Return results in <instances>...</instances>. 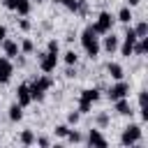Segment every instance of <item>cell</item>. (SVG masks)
I'll return each instance as SVG.
<instances>
[{
  "instance_id": "obj_10",
  "label": "cell",
  "mask_w": 148,
  "mask_h": 148,
  "mask_svg": "<svg viewBox=\"0 0 148 148\" xmlns=\"http://www.w3.org/2000/svg\"><path fill=\"white\" fill-rule=\"evenodd\" d=\"M16 99H18L21 106H28V104L32 102V97H30V88H28L25 83H21V86L16 88Z\"/></svg>"
},
{
  "instance_id": "obj_29",
  "label": "cell",
  "mask_w": 148,
  "mask_h": 148,
  "mask_svg": "<svg viewBox=\"0 0 148 148\" xmlns=\"http://www.w3.org/2000/svg\"><path fill=\"white\" fill-rule=\"evenodd\" d=\"M18 28H21V30H30V21H28V18H21V21H18Z\"/></svg>"
},
{
  "instance_id": "obj_14",
  "label": "cell",
  "mask_w": 148,
  "mask_h": 148,
  "mask_svg": "<svg viewBox=\"0 0 148 148\" xmlns=\"http://www.w3.org/2000/svg\"><path fill=\"white\" fill-rule=\"evenodd\" d=\"M148 51V37H139L136 42H134V49H132V53H136V56H143Z\"/></svg>"
},
{
  "instance_id": "obj_30",
  "label": "cell",
  "mask_w": 148,
  "mask_h": 148,
  "mask_svg": "<svg viewBox=\"0 0 148 148\" xmlns=\"http://www.w3.org/2000/svg\"><path fill=\"white\" fill-rule=\"evenodd\" d=\"M146 99H148V97H146V90H141V92H139V106H146Z\"/></svg>"
},
{
  "instance_id": "obj_32",
  "label": "cell",
  "mask_w": 148,
  "mask_h": 148,
  "mask_svg": "<svg viewBox=\"0 0 148 148\" xmlns=\"http://www.w3.org/2000/svg\"><path fill=\"white\" fill-rule=\"evenodd\" d=\"M97 123H99V125H106V123H109V116H106V113H99V116H97Z\"/></svg>"
},
{
  "instance_id": "obj_26",
  "label": "cell",
  "mask_w": 148,
  "mask_h": 148,
  "mask_svg": "<svg viewBox=\"0 0 148 148\" xmlns=\"http://www.w3.org/2000/svg\"><path fill=\"white\" fill-rule=\"evenodd\" d=\"M67 141H72V143H79V141H81V134L69 130V132H67Z\"/></svg>"
},
{
  "instance_id": "obj_17",
  "label": "cell",
  "mask_w": 148,
  "mask_h": 148,
  "mask_svg": "<svg viewBox=\"0 0 148 148\" xmlns=\"http://www.w3.org/2000/svg\"><path fill=\"white\" fill-rule=\"evenodd\" d=\"M116 111H118L120 116H132V109H130V102H127L125 97H120V99H116Z\"/></svg>"
},
{
  "instance_id": "obj_24",
  "label": "cell",
  "mask_w": 148,
  "mask_h": 148,
  "mask_svg": "<svg viewBox=\"0 0 148 148\" xmlns=\"http://www.w3.org/2000/svg\"><path fill=\"white\" fill-rule=\"evenodd\" d=\"M60 2H62L69 12H76V7H79V0H60Z\"/></svg>"
},
{
  "instance_id": "obj_33",
  "label": "cell",
  "mask_w": 148,
  "mask_h": 148,
  "mask_svg": "<svg viewBox=\"0 0 148 148\" xmlns=\"http://www.w3.org/2000/svg\"><path fill=\"white\" fill-rule=\"evenodd\" d=\"M5 37H7V28H5V25H0V42H2Z\"/></svg>"
},
{
  "instance_id": "obj_27",
  "label": "cell",
  "mask_w": 148,
  "mask_h": 148,
  "mask_svg": "<svg viewBox=\"0 0 148 148\" xmlns=\"http://www.w3.org/2000/svg\"><path fill=\"white\" fill-rule=\"evenodd\" d=\"M67 132H69L67 125H58V127H56V134H58V136H67Z\"/></svg>"
},
{
  "instance_id": "obj_8",
  "label": "cell",
  "mask_w": 148,
  "mask_h": 148,
  "mask_svg": "<svg viewBox=\"0 0 148 148\" xmlns=\"http://www.w3.org/2000/svg\"><path fill=\"white\" fill-rule=\"evenodd\" d=\"M5 7L18 12L21 16H28L30 14V0H5Z\"/></svg>"
},
{
  "instance_id": "obj_25",
  "label": "cell",
  "mask_w": 148,
  "mask_h": 148,
  "mask_svg": "<svg viewBox=\"0 0 148 148\" xmlns=\"http://www.w3.org/2000/svg\"><path fill=\"white\" fill-rule=\"evenodd\" d=\"M90 109H92V104H90V102H83V99H79V111H81V113H88Z\"/></svg>"
},
{
  "instance_id": "obj_5",
  "label": "cell",
  "mask_w": 148,
  "mask_h": 148,
  "mask_svg": "<svg viewBox=\"0 0 148 148\" xmlns=\"http://www.w3.org/2000/svg\"><path fill=\"white\" fill-rule=\"evenodd\" d=\"M139 37H136V32H134V28H130L127 32H125V39H123V44H120V53L123 56H132V49H134V42H136Z\"/></svg>"
},
{
  "instance_id": "obj_1",
  "label": "cell",
  "mask_w": 148,
  "mask_h": 148,
  "mask_svg": "<svg viewBox=\"0 0 148 148\" xmlns=\"http://www.w3.org/2000/svg\"><path fill=\"white\" fill-rule=\"evenodd\" d=\"M81 46H83V51H86L90 58H97V53H99V42H97V32L92 30V25H88V28L81 32Z\"/></svg>"
},
{
  "instance_id": "obj_3",
  "label": "cell",
  "mask_w": 148,
  "mask_h": 148,
  "mask_svg": "<svg viewBox=\"0 0 148 148\" xmlns=\"http://www.w3.org/2000/svg\"><path fill=\"white\" fill-rule=\"evenodd\" d=\"M141 141V127L139 125H127L123 130V136H120V143L123 146H134Z\"/></svg>"
},
{
  "instance_id": "obj_9",
  "label": "cell",
  "mask_w": 148,
  "mask_h": 148,
  "mask_svg": "<svg viewBox=\"0 0 148 148\" xmlns=\"http://www.w3.org/2000/svg\"><path fill=\"white\" fill-rule=\"evenodd\" d=\"M12 72H14V67H12L9 58H0V83H7L12 79Z\"/></svg>"
},
{
  "instance_id": "obj_12",
  "label": "cell",
  "mask_w": 148,
  "mask_h": 148,
  "mask_svg": "<svg viewBox=\"0 0 148 148\" xmlns=\"http://www.w3.org/2000/svg\"><path fill=\"white\" fill-rule=\"evenodd\" d=\"M88 143H90V146H102V148H104V146H106V139L99 134V130H90V134H88Z\"/></svg>"
},
{
  "instance_id": "obj_16",
  "label": "cell",
  "mask_w": 148,
  "mask_h": 148,
  "mask_svg": "<svg viewBox=\"0 0 148 148\" xmlns=\"http://www.w3.org/2000/svg\"><path fill=\"white\" fill-rule=\"evenodd\" d=\"M81 99L92 104V102H97V99H99V90H97V88H86V90L81 92Z\"/></svg>"
},
{
  "instance_id": "obj_28",
  "label": "cell",
  "mask_w": 148,
  "mask_h": 148,
  "mask_svg": "<svg viewBox=\"0 0 148 148\" xmlns=\"http://www.w3.org/2000/svg\"><path fill=\"white\" fill-rule=\"evenodd\" d=\"M46 51H49V53H58V42H56V39H51V42H49V46H46Z\"/></svg>"
},
{
  "instance_id": "obj_13",
  "label": "cell",
  "mask_w": 148,
  "mask_h": 148,
  "mask_svg": "<svg viewBox=\"0 0 148 148\" xmlns=\"http://www.w3.org/2000/svg\"><path fill=\"white\" fill-rule=\"evenodd\" d=\"M116 49H118V37H116V35H111V32H106V37H104V51L113 53Z\"/></svg>"
},
{
  "instance_id": "obj_37",
  "label": "cell",
  "mask_w": 148,
  "mask_h": 148,
  "mask_svg": "<svg viewBox=\"0 0 148 148\" xmlns=\"http://www.w3.org/2000/svg\"><path fill=\"white\" fill-rule=\"evenodd\" d=\"M37 2H44V0H37Z\"/></svg>"
},
{
  "instance_id": "obj_21",
  "label": "cell",
  "mask_w": 148,
  "mask_h": 148,
  "mask_svg": "<svg viewBox=\"0 0 148 148\" xmlns=\"http://www.w3.org/2000/svg\"><path fill=\"white\" fill-rule=\"evenodd\" d=\"M134 32H136V37H146V35H148V23H146V21H141V23H136V28H134Z\"/></svg>"
},
{
  "instance_id": "obj_6",
  "label": "cell",
  "mask_w": 148,
  "mask_h": 148,
  "mask_svg": "<svg viewBox=\"0 0 148 148\" xmlns=\"http://www.w3.org/2000/svg\"><path fill=\"white\" fill-rule=\"evenodd\" d=\"M56 65H58V53H42L39 56V67H42V72H53L56 69Z\"/></svg>"
},
{
  "instance_id": "obj_7",
  "label": "cell",
  "mask_w": 148,
  "mask_h": 148,
  "mask_svg": "<svg viewBox=\"0 0 148 148\" xmlns=\"http://www.w3.org/2000/svg\"><path fill=\"white\" fill-rule=\"evenodd\" d=\"M127 92H130V86L120 79L116 86H111V88H109V99H111V102H116V99H120V97H127Z\"/></svg>"
},
{
  "instance_id": "obj_31",
  "label": "cell",
  "mask_w": 148,
  "mask_h": 148,
  "mask_svg": "<svg viewBox=\"0 0 148 148\" xmlns=\"http://www.w3.org/2000/svg\"><path fill=\"white\" fill-rule=\"evenodd\" d=\"M67 120H69V123H74V125H76V123H79V113H76V111H72V113H69V116H67Z\"/></svg>"
},
{
  "instance_id": "obj_19",
  "label": "cell",
  "mask_w": 148,
  "mask_h": 148,
  "mask_svg": "<svg viewBox=\"0 0 148 148\" xmlns=\"http://www.w3.org/2000/svg\"><path fill=\"white\" fill-rule=\"evenodd\" d=\"M118 21H120V23H130V21H132V12H130V7H123V9L118 12Z\"/></svg>"
},
{
  "instance_id": "obj_18",
  "label": "cell",
  "mask_w": 148,
  "mask_h": 148,
  "mask_svg": "<svg viewBox=\"0 0 148 148\" xmlns=\"http://www.w3.org/2000/svg\"><path fill=\"white\" fill-rule=\"evenodd\" d=\"M21 118H23V106L16 102V104H12V106H9V120H12V123H16V120H21Z\"/></svg>"
},
{
  "instance_id": "obj_20",
  "label": "cell",
  "mask_w": 148,
  "mask_h": 148,
  "mask_svg": "<svg viewBox=\"0 0 148 148\" xmlns=\"http://www.w3.org/2000/svg\"><path fill=\"white\" fill-rule=\"evenodd\" d=\"M21 143H23V146H32V143H35V134H32L30 130H25V132L21 134Z\"/></svg>"
},
{
  "instance_id": "obj_36",
  "label": "cell",
  "mask_w": 148,
  "mask_h": 148,
  "mask_svg": "<svg viewBox=\"0 0 148 148\" xmlns=\"http://www.w3.org/2000/svg\"><path fill=\"white\" fill-rule=\"evenodd\" d=\"M53 2H60V0H53Z\"/></svg>"
},
{
  "instance_id": "obj_2",
  "label": "cell",
  "mask_w": 148,
  "mask_h": 148,
  "mask_svg": "<svg viewBox=\"0 0 148 148\" xmlns=\"http://www.w3.org/2000/svg\"><path fill=\"white\" fill-rule=\"evenodd\" d=\"M51 86H53V79H51V76H39V79H35V81L28 86V88H30V97L37 99V102H42V99H44V92H46Z\"/></svg>"
},
{
  "instance_id": "obj_35",
  "label": "cell",
  "mask_w": 148,
  "mask_h": 148,
  "mask_svg": "<svg viewBox=\"0 0 148 148\" xmlns=\"http://www.w3.org/2000/svg\"><path fill=\"white\" fill-rule=\"evenodd\" d=\"M127 2H130V7H136V5L141 2V0H127Z\"/></svg>"
},
{
  "instance_id": "obj_22",
  "label": "cell",
  "mask_w": 148,
  "mask_h": 148,
  "mask_svg": "<svg viewBox=\"0 0 148 148\" xmlns=\"http://www.w3.org/2000/svg\"><path fill=\"white\" fill-rule=\"evenodd\" d=\"M76 60H79V56H76L74 51H67V53H65V62H67V65H76Z\"/></svg>"
},
{
  "instance_id": "obj_34",
  "label": "cell",
  "mask_w": 148,
  "mask_h": 148,
  "mask_svg": "<svg viewBox=\"0 0 148 148\" xmlns=\"http://www.w3.org/2000/svg\"><path fill=\"white\" fill-rule=\"evenodd\" d=\"M35 141H37L39 146H49V139H35Z\"/></svg>"
},
{
  "instance_id": "obj_15",
  "label": "cell",
  "mask_w": 148,
  "mask_h": 148,
  "mask_svg": "<svg viewBox=\"0 0 148 148\" xmlns=\"http://www.w3.org/2000/svg\"><path fill=\"white\" fill-rule=\"evenodd\" d=\"M106 69H109L111 79H116V81H120V79L125 76V72H123V67H120L118 62H109V65H106Z\"/></svg>"
},
{
  "instance_id": "obj_4",
  "label": "cell",
  "mask_w": 148,
  "mask_h": 148,
  "mask_svg": "<svg viewBox=\"0 0 148 148\" xmlns=\"http://www.w3.org/2000/svg\"><path fill=\"white\" fill-rule=\"evenodd\" d=\"M111 25H113V16H111L109 12H102V14L97 16V23L92 25V30H95L97 35H106V32H111Z\"/></svg>"
},
{
  "instance_id": "obj_23",
  "label": "cell",
  "mask_w": 148,
  "mask_h": 148,
  "mask_svg": "<svg viewBox=\"0 0 148 148\" xmlns=\"http://www.w3.org/2000/svg\"><path fill=\"white\" fill-rule=\"evenodd\" d=\"M21 49H23L25 53H32V51H35V44H32V39H23V44H21Z\"/></svg>"
},
{
  "instance_id": "obj_11",
  "label": "cell",
  "mask_w": 148,
  "mask_h": 148,
  "mask_svg": "<svg viewBox=\"0 0 148 148\" xmlns=\"http://www.w3.org/2000/svg\"><path fill=\"white\" fill-rule=\"evenodd\" d=\"M2 49H5V56L7 58H18V44L14 39H2Z\"/></svg>"
}]
</instances>
